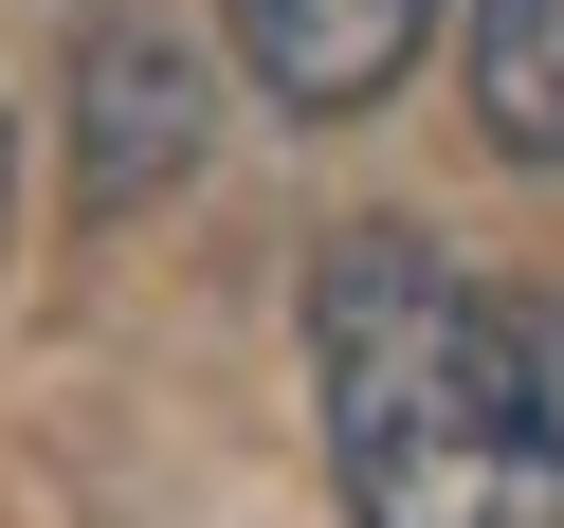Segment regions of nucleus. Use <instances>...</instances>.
Returning a JSON list of instances; mask_svg holds the SVG:
<instances>
[{
    "label": "nucleus",
    "mask_w": 564,
    "mask_h": 528,
    "mask_svg": "<svg viewBox=\"0 0 564 528\" xmlns=\"http://www.w3.org/2000/svg\"><path fill=\"white\" fill-rule=\"evenodd\" d=\"M310 401L346 528H564V346L437 237H328Z\"/></svg>",
    "instance_id": "nucleus-1"
},
{
    "label": "nucleus",
    "mask_w": 564,
    "mask_h": 528,
    "mask_svg": "<svg viewBox=\"0 0 564 528\" xmlns=\"http://www.w3.org/2000/svg\"><path fill=\"white\" fill-rule=\"evenodd\" d=\"M437 19H455V0H219L237 74H256L273 110H310V128L382 110V91H401L419 55H437Z\"/></svg>",
    "instance_id": "nucleus-2"
},
{
    "label": "nucleus",
    "mask_w": 564,
    "mask_h": 528,
    "mask_svg": "<svg viewBox=\"0 0 564 528\" xmlns=\"http://www.w3.org/2000/svg\"><path fill=\"white\" fill-rule=\"evenodd\" d=\"M74 110H91V201H147L164 164H183V128H200V91L164 74V37H91V74H74Z\"/></svg>",
    "instance_id": "nucleus-3"
},
{
    "label": "nucleus",
    "mask_w": 564,
    "mask_h": 528,
    "mask_svg": "<svg viewBox=\"0 0 564 528\" xmlns=\"http://www.w3.org/2000/svg\"><path fill=\"white\" fill-rule=\"evenodd\" d=\"M474 128L510 164H564V0H474Z\"/></svg>",
    "instance_id": "nucleus-4"
},
{
    "label": "nucleus",
    "mask_w": 564,
    "mask_h": 528,
    "mask_svg": "<svg viewBox=\"0 0 564 528\" xmlns=\"http://www.w3.org/2000/svg\"><path fill=\"white\" fill-rule=\"evenodd\" d=\"M0 219H19V128H0Z\"/></svg>",
    "instance_id": "nucleus-5"
}]
</instances>
